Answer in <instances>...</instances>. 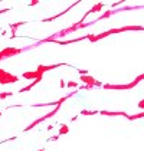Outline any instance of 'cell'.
Segmentation results:
<instances>
[{
  "mask_svg": "<svg viewBox=\"0 0 144 151\" xmlns=\"http://www.w3.org/2000/svg\"><path fill=\"white\" fill-rule=\"evenodd\" d=\"M128 30H143V26H124V27H118V29H109L107 32H102V33H98V35H86L82 36V37H78L75 40H66V42H62L59 45H68V43H72V42H81V40H85L88 39L89 42H96L99 39H104L109 35H115V33H120V32H128Z\"/></svg>",
  "mask_w": 144,
  "mask_h": 151,
  "instance_id": "6da1fadb",
  "label": "cell"
},
{
  "mask_svg": "<svg viewBox=\"0 0 144 151\" xmlns=\"http://www.w3.org/2000/svg\"><path fill=\"white\" fill-rule=\"evenodd\" d=\"M58 66H63V63H56V65H46V66H43V65H39V66H37V69L33 70V72H24V73H23V78H26V79H39V81H42V78H43V73H45V72L55 69V68H58Z\"/></svg>",
  "mask_w": 144,
  "mask_h": 151,
  "instance_id": "7a4b0ae2",
  "label": "cell"
},
{
  "mask_svg": "<svg viewBox=\"0 0 144 151\" xmlns=\"http://www.w3.org/2000/svg\"><path fill=\"white\" fill-rule=\"evenodd\" d=\"M73 93H75V92H71V93H68L66 96L60 98L59 101H58V104H56V106H55V109H53V111H50V112H49V114H46V115H43V116H40V118H37V119H35V121H33V122H32L30 125H27V127L24 128V131H29V129H32L33 127H36L37 124H40V122H43V121H46V119H49L50 116H53L55 114H56V112H58V111H59L60 105L63 104V102H65L66 99H69V98H71V96L73 95Z\"/></svg>",
  "mask_w": 144,
  "mask_h": 151,
  "instance_id": "3957f363",
  "label": "cell"
},
{
  "mask_svg": "<svg viewBox=\"0 0 144 151\" xmlns=\"http://www.w3.org/2000/svg\"><path fill=\"white\" fill-rule=\"evenodd\" d=\"M144 75H138L137 78H135V81L130 82V83H125V85H112V83H105V85H102V88L104 89H114V91H125V89H131V88H135L140 82L143 81Z\"/></svg>",
  "mask_w": 144,
  "mask_h": 151,
  "instance_id": "277c9868",
  "label": "cell"
},
{
  "mask_svg": "<svg viewBox=\"0 0 144 151\" xmlns=\"http://www.w3.org/2000/svg\"><path fill=\"white\" fill-rule=\"evenodd\" d=\"M27 49H30V46H27V47H4L3 50H0V62L7 58L20 55V53H23L24 50H27Z\"/></svg>",
  "mask_w": 144,
  "mask_h": 151,
  "instance_id": "5b68a950",
  "label": "cell"
},
{
  "mask_svg": "<svg viewBox=\"0 0 144 151\" xmlns=\"http://www.w3.org/2000/svg\"><path fill=\"white\" fill-rule=\"evenodd\" d=\"M19 81V78L13 73H9L7 70L0 69V83L1 85H9V83H16Z\"/></svg>",
  "mask_w": 144,
  "mask_h": 151,
  "instance_id": "8992f818",
  "label": "cell"
},
{
  "mask_svg": "<svg viewBox=\"0 0 144 151\" xmlns=\"http://www.w3.org/2000/svg\"><path fill=\"white\" fill-rule=\"evenodd\" d=\"M81 81L86 83L84 86V89H92L94 86H101V82H98L94 78V76H91V75H82L81 76Z\"/></svg>",
  "mask_w": 144,
  "mask_h": 151,
  "instance_id": "52a82bcc",
  "label": "cell"
},
{
  "mask_svg": "<svg viewBox=\"0 0 144 151\" xmlns=\"http://www.w3.org/2000/svg\"><path fill=\"white\" fill-rule=\"evenodd\" d=\"M101 114L107 116H125L127 118V114L125 112H120V111H115V112H112V111H101Z\"/></svg>",
  "mask_w": 144,
  "mask_h": 151,
  "instance_id": "ba28073f",
  "label": "cell"
},
{
  "mask_svg": "<svg viewBox=\"0 0 144 151\" xmlns=\"http://www.w3.org/2000/svg\"><path fill=\"white\" fill-rule=\"evenodd\" d=\"M102 7H104V3H96V4H95V6H94V7H92V9H91V10H88V12L85 13L84 19H85V17H86V16H88V14H91V13L99 12V10H101V9H102Z\"/></svg>",
  "mask_w": 144,
  "mask_h": 151,
  "instance_id": "9c48e42d",
  "label": "cell"
},
{
  "mask_svg": "<svg viewBox=\"0 0 144 151\" xmlns=\"http://www.w3.org/2000/svg\"><path fill=\"white\" fill-rule=\"evenodd\" d=\"M144 114L143 112H138V114H134V115H127V118L130 119V121H134V119H140V118H143Z\"/></svg>",
  "mask_w": 144,
  "mask_h": 151,
  "instance_id": "30bf717a",
  "label": "cell"
},
{
  "mask_svg": "<svg viewBox=\"0 0 144 151\" xmlns=\"http://www.w3.org/2000/svg\"><path fill=\"white\" fill-rule=\"evenodd\" d=\"M68 131H69V127H68V125H62L59 129V135H63V134L68 132Z\"/></svg>",
  "mask_w": 144,
  "mask_h": 151,
  "instance_id": "8fae6325",
  "label": "cell"
},
{
  "mask_svg": "<svg viewBox=\"0 0 144 151\" xmlns=\"http://www.w3.org/2000/svg\"><path fill=\"white\" fill-rule=\"evenodd\" d=\"M68 86H69V88H73V86H78V83H75V82H69V83H68Z\"/></svg>",
  "mask_w": 144,
  "mask_h": 151,
  "instance_id": "7c38bea8",
  "label": "cell"
},
{
  "mask_svg": "<svg viewBox=\"0 0 144 151\" xmlns=\"http://www.w3.org/2000/svg\"><path fill=\"white\" fill-rule=\"evenodd\" d=\"M138 106H140V108H141V109H143V106H144V102H143V101H141V102H140V104H138Z\"/></svg>",
  "mask_w": 144,
  "mask_h": 151,
  "instance_id": "4fadbf2b",
  "label": "cell"
},
{
  "mask_svg": "<svg viewBox=\"0 0 144 151\" xmlns=\"http://www.w3.org/2000/svg\"><path fill=\"white\" fill-rule=\"evenodd\" d=\"M3 12H6V10H0V13H3Z\"/></svg>",
  "mask_w": 144,
  "mask_h": 151,
  "instance_id": "5bb4252c",
  "label": "cell"
}]
</instances>
